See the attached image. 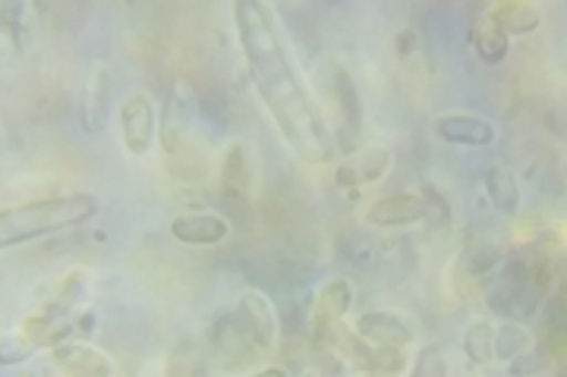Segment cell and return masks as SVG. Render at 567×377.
I'll return each instance as SVG.
<instances>
[{"instance_id": "obj_15", "label": "cell", "mask_w": 567, "mask_h": 377, "mask_svg": "<svg viewBox=\"0 0 567 377\" xmlns=\"http://www.w3.org/2000/svg\"><path fill=\"white\" fill-rule=\"evenodd\" d=\"M347 356L353 358L360 368L372 371V375H401L406 368L404 349H391V346H369L363 337L350 334L344 339Z\"/></svg>"}, {"instance_id": "obj_21", "label": "cell", "mask_w": 567, "mask_h": 377, "mask_svg": "<svg viewBox=\"0 0 567 377\" xmlns=\"http://www.w3.org/2000/svg\"><path fill=\"white\" fill-rule=\"evenodd\" d=\"M221 186L227 196L240 199L249 189V160H246L244 145H230L221 160Z\"/></svg>"}, {"instance_id": "obj_10", "label": "cell", "mask_w": 567, "mask_h": 377, "mask_svg": "<svg viewBox=\"0 0 567 377\" xmlns=\"http://www.w3.org/2000/svg\"><path fill=\"white\" fill-rule=\"evenodd\" d=\"M107 117H111V73H107L104 63H99V66L92 70V76L82 85V129L92 133V136H99L104 126H107Z\"/></svg>"}, {"instance_id": "obj_18", "label": "cell", "mask_w": 567, "mask_h": 377, "mask_svg": "<svg viewBox=\"0 0 567 377\" xmlns=\"http://www.w3.org/2000/svg\"><path fill=\"white\" fill-rule=\"evenodd\" d=\"M486 17L505 32L507 39H514V35H529V32L539 29V13H536V7L517 3V0H502V3H495Z\"/></svg>"}, {"instance_id": "obj_25", "label": "cell", "mask_w": 567, "mask_h": 377, "mask_svg": "<svg viewBox=\"0 0 567 377\" xmlns=\"http://www.w3.org/2000/svg\"><path fill=\"white\" fill-rule=\"evenodd\" d=\"M212 343L221 349V353H230V349H240V346H252V339L246 337L244 324L237 315H221L215 331H212Z\"/></svg>"}, {"instance_id": "obj_22", "label": "cell", "mask_w": 567, "mask_h": 377, "mask_svg": "<svg viewBox=\"0 0 567 377\" xmlns=\"http://www.w3.org/2000/svg\"><path fill=\"white\" fill-rule=\"evenodd\" d=\"M527 346H533V337H529V331L524 324H517V321H505V324H498L495 327V343H492V349H495V358L498 362H511V358H517Z\"/></svg>"}, {"instance_id": "obj_2", "label": "cell", "mask_w": 567, "mask_h": 377, "mask_svg": "<svg viewBox=\"0 0 567 377\" xmlns=\"http://www.w3.org/2000/svg\"><path fill=\"white\" fill-rule=\"evenodd\" d=\"M99 214V199L92 192H70L3 208L0 211V245L17 249L22 242L51 237L70 227H82Z\"/></svg>"}, {"instance_id": "obj_14", "label": "cell", "mask_w": 567, "mask_h": 377, "mask_svg": "<svg viewBox=\"0 0 567 377\" xmlns=\"http://www.w3.org/2000/svg\"><path fill=\"white\" fill-rule=\"evenodd\" d=\"M365 220L372 227H406L423 220V199L420 192H391L385 199L372 201V208L365 211Z\"/></svg>"}, {"instance_id": "obj_23", "label": "cell", "mask_w": 567, "mask_h": 377, "mask_svg": "<svg viewBox=\"0 0 567 377\" xmlns=\"http://www.w3.org/2000/svg\"><path fill=\"white\" fill-rule=\"evenodd\" d=\"M420 192V199H423V220L432 227V230H445L447 223H451V201L447 196L439 189V186H432V182H425L416 189Z\"/></svg>"}, {"instance_id": "obj_28", "label": "cell", "mask_w": 567, "mask_h": 377, "mask_svg": "<svg viewBox=\"0 0 567 377\" xmlns=\"http://www.w3.org/2000/svg\"><path fill=\"white\" fill-rule=\"evenodd\" d=\"M410 48H413V35H410V32H401V39H398V54L406 57V54H410Z\"/></svg>"}, {"instance_id": "obj_31", "label": "cell", "mask_w": 567, "mask_h": 377, "mask_svg": "<svg viewBox=\"0 0 567 377\" xmlns=\"http://www.w3.org/2000/svg\"><path fill=\"white\" fill-rule=\"evenodd\" d=\"M372 377H398V375H372Z\"/></svg>"}, {"instance_id": "obj_3", "label": "cell", "mask_w": 567, "mask_h": 377, "mask_svg": "<svg viewBox=\"0 0 567 377\" xmlns=\"http://www.w3.org/2000/svg\"><path fill=\"white\" fill-rule=\"evenodd\" d=\"M334 98L341 107V126L334 129V145L341 155H357L360 151V136H363V101L360 88L347 70H334Z\"/></svg>"}, {"instance_id": "obj_13", "label": "cell", "mask_w": 567, "mask_h": 377, "mask_svg": "<svg viewBox=\"0 0 567 377\" xmlns=\"http://www.w3.org/2000/svg\"><path fill=\"white\" fill-rule=\"evenodd\" d=\"M189 133V101L183 95V85H171L167 98H164L162 119H158V139L167 155H177Z\"/></svg>"}, {"instance_id": "obj_32", "label": "cell", "mask_w": 567, "mask_h": 377, "mask_svg": "<svg viewBox=\"0 0 567 377\" xmlns=\"http://www.w3.org/2000/svg\"><path fill=\"white\" fill-rule=\"evenodd\" d=\"M303 377H316V375H303Z\"/></svg>"}, {"instance_id": "obj_29", "label": "cell", "mask_w": 567, "mask_h": 377, "mask_svg": "<svg viewBox=\"0 0 567 377\" xmlns=\"http://www.w3.org/2000/svg\"><path fill=\"white\" fill-rule=\"evenodd\" d=\"M249 377H290V375H287L284 368H275V365H271V368H262V371H256V375H249Z\"/></svg>"}, {"instance_id": "obj_27", "label": "cell", "mask_w": 567, "mask_h": 377, "mask_svg": "<svg viewBox=\"0 0 567 377\" xmlns=\"http://www.w3.org/2000/svg\"><path fill=\"white\" fill-rule=\"evenodd\" d=\"M410 377H447V362L445 353H442V346H435V343L423 346V349L416 353V362H413Z\"/></svg>"}, {"instance_id": "obj_30", "label": "cell", "mask_w": 567, "mask_h": 377, "mask_svg": "<svg viewBox=\"0 0 567 377\" xmlns=\"http://www.w3.org/2000/svg\"><path fill=\"white\" fill-rule=\"evenodd\" d=\"M13 377H35V375H32V371H17Z\"/></svg>"}, {"instance_id": "obj_11", "label": "cell", "mask_w": 567, "mask_h": 377, "mask_svg": "<svg viewBox=\"0 0 567 377\" xmlns=\"http://www.w3.org/2000/svg\"><path fill=\"white\" fill-rule=\"evenodd\" d=\"M435 136L447 145L486 148L495 142V126L486 117H476V114H442L435 119Z\"/></svg>"}, {"instance_id": "obj_9", "label": "cell", "mask_w": 567, "mask_h": 377, "mask_svg": "<svg viewBox=\"0 0 567 377\" xmlns=\"http://www.w3.org/2000/svg\"><path fill=\"white\" fill-rule=\"evenodd\" d=\"M353 334L363 337L365 343H375V346H391V349H404L413 343V327L404 315L398 312H365L353 324Z\"/></svg>"}, {"instance_id": "obj_26", "label": "cell", "mask_w": 567, "mask_h": 377, "mask_svg": "<svg viewBox=\"0 0 567 377\" xmlns=\"http://www.w3.org/2000/svg\"><path fill=\"white\" fill-rule=\"evenodd\" d=\"M548 365H551V353H548L546 343H539V346H527V349H524L520 356L507 362V368H511V375H514V377L543 375Z\"/></svg>"}, {"instance_id": "obj_1", "label": "cell", "mask_w": 567, "mask_h": 377, "mask_svg": "<svg viewBox=\"0 0 567 377\" xmlns=\"http://www.w3.org/2000/svg\"><path fill=\"white\" fill-rule=\"evenodd\" d=\"M234 22L249 66V80L290 151L306 164H331L338 145L324 123L322 107L306 88L303 76L287 51L275 10L262 0H237Z\"/></svg>"}, {"instance_id": "obj_8", "label": "cell", "mask_w": 567, "mask_h": 377, "mask_svg": "<svg viewBox=\"0 0 567 377\" xmlns=\"http://www.w3.org/2000/svg\"><path fill=\"white\" fill-rule=\"evenodd\" d=\"M388 167H391V151L382 148V145H372V148H363V151H357V155L341 160L334 167V182L341 189L372 186V182H379V179L385 177Z\"/></svg>"}, {"instance_id": "obj_6", "label": "cell", "mask_w": 567, "mask_h": 377, "mask_svg": "<svg viewBox=\"0 0 567 377\" xmlns=\"http://www.w3.org/2000/svg\"><path fill=\"white\" fill-rule=\"evenodd\" d=\"M51 362L61 368L66 377H111L114 362L104 356L99 346L82 343V339H66L51 349Z\"/></svg>"}, {"instance_id": "obj_19", "label": "cell", "mask_w": 567, "mask_h": 377, "mask_svg": "<svg viewBox=\"0 0 567 377\" xmlns=\"http://www.w3.org/2000/svg\"><path fill=\"white\" fill-rule=\"evenodd\" d=\"M495 324L492 321H473L464 334V356L473 368H486L495 362Z\"/></svg>"}, {"instance_id": "obj_20", "label": "cell", "mask_w": 567, "mask_h": 377, "mask_svg": "<svg viewBox=\"0 0 567 377\" xmlns=\"http://www.w3.org/2000/svg\"><path fill=\"white\" fill-rule=\"evenodd\" d=\"M473 51L483 63H502L507 57V51H511V39L486 17V20L476 22V29H473Z\"/></svg>"}, {"instance_id": "obj_7", "label": "cell", "mask_w": 567, "mask_h": 377, "mask_svg": "<svg viewBox=\"0 0 567 377\" xmlns=\"http://www.w3.org/2000/svg\"><path fill=\"white\" fill-rule=\"evenodd\" d=\"M237 318L244 324L246 337L252 339V346L259 349H271L275 337H278V318H275V308L265 293L259 290H246L240 302H237Z\"/></svg>"}, {"instance_id": "obj_17", "label": "cell", "mask_w": 567, "mask_h": 377, "mask_svg": "<svg viewBox=\"0 0 567 377\" xmlns=\"http://www.w3.org/2000/svg\"><path fill=\"white\" fill-rule=\"evenodd\" d=\"M486 196L502 214H507V218H514V214L520 211V182H517L511 167H505V164H492V167H488Z\"/></svg>"}, {"instance_id": "obj_12", "label": "cell", "mask_w": 567, "mask_h": 377, "mask_svg": "<svg viewBox=\"0 0 567 377\" xmlns=\"http://www.w3.org/2000/svg\"><path fill=\"white\" fill-rule=\"evenodd\" d=\"M230 233V223L212 211H186L171 220V237L186 245H218Z\"/></svg>"}, {"instance_id": "obj_16", "label": "cell", "mask_w": 567, "mask_h": 377, "mask_svg": "<svg viewBox=\"0 0 567 377\" xmlns=\"http://www.w3.org/2000/svg\"><path fill=\"white\" fill-rule=\"evenodd\" d=\"M85 290H89V274H85L82 268L66 271V277H63L61 286L54 290V296L48 299L35 315L44 321H66L73 315V308L85 299Z\"/></svg>"}, {"instance_id": "obj_5", "label": "cell", "mask_w": 567, "mask_h": 377, "mask_svg": "<svg viewBox=\"0 0 567 377\" xmlns=\"http://www.w3.org/2000/svg\"><path fill=\"white\" fill-rule=\"evenodd\" d=\"M350 305H353L350 283L341 277L328 280L322 290H319L316 302H312V315H309V334H312V339L316 343L334 339V331H338V324L350 312Z\"/></svg>"}, {"instance_id": "obj_4", "label": "cell", "mask_w": 567, "mask_h": 377, "mask_svg": "<svg viewBox=\"0 0 567 377\" xmlns=\"http://www.w3.org/2000/svg\"><path fill=\"white\" fill-rule=\"evenodd\" d=\"M155 101L148 98L145 92H130L121 104V136L123 145L130 155H145L155 145Z\"/></svg>"}, {"instance_id": "obj_24", "label": "cell", "mask_w": 567, "mask_h": 377, "mask_svg": "<svg viewBox=\"0 0 567 377\" xmlns=\"http://www.w3.org/2000/svg\"><path fill=\"white\" fill-rule=\"evenodd\" d=\"M35 343L29 339V334L22 331V327H13V331H7L3 334V343H0V365L3 368H10V365H20L29 356H35Z\"/></svg>"}]
</instances>
